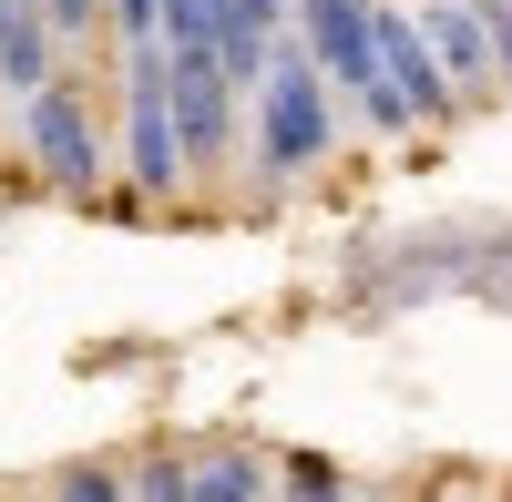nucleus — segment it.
Instances as JSON below:
<instances>
[{
    "instance_id": "obj_1",
    "label": "nucleus",
    "mask_w": 512,
    "mask_h": 502,
    "mask_svg": "<svg viewBox=\"0 0 512 502\" xmlns=\"http://www.w3.org/2000/svg\"><path fill=\"white\" fill-rule=\"evenodd\" d=\"M246 144H256V175L267 185L318 175L328 144H338V93H328V72L308 62L297 31L267 52V72H256V93H246Z\"/></svg>"
},
{
    "instance_id": "obj_2",
    "label": "nucleus",
    "mask_w": 512,
    "mask_h": 502,
    "mask_svg": "<svg viewBox=\"0 0 512 502\" xmlns=\"http://www.w3.org/2000/svg\"><path fill=\"white\" fill-rule=\"evenodd\" d=\"M185 144H175V93H164V41H123V195L175 205Z\"/></svg>"
},
{
    "instance_id": "obj_3",
    "label": "nucleus",
    "mask_w": 512,
    "mask_h": 502,
    "mask_svg": "<svg viewBox=\"0 0 512 502\" xmlns=\"http://www.w3.org/2000/svg\"><path fill=\"white\" fill-rule=\"evenodd\" d=\"M164 93H175V144H185V175H216L246 134V93L216 41H164Z\"/></svg>"
},
{
    "instance_id": "obj_4",
    "label": "nucleus",
    "mask_w": 512,
    "mask_h": 502,
    "mask_svg": "<svg viewBox=\"0 0 512 502\" xmlns=\"http://www.w3.org/2000/svg\"><path fill=\"white\" fill-rule=\"evenodd\" d=\"M21 154L41 164V185L52 195H93L103 185V123H93V82H82L72 62L41 82V93L21 103Z\"/></svg>"
},
{
    "instance_id": "obj_5",
    "label": "nucleus",
    "mask_w": 512,
    "mask_h": 502,
    "mask_svg": "<svg viewBox=\"0 0 512 502\" xmlns=\"http://www.w3.org/2000/svg\"><path fill=\"white\" fill-rule=\"evenodd\" d=\"M379 82H390V103H400V134H420V123H451V82L431 62V41H420V11L410 0H379Z\"/></svg>"
},
{
    "instance_id": "obj_6",
    "label": "nucleus",
    "mask_w": 512,
    "mask_h": 502,
    "mask_svg": "<svg viewBox=\"0 0 512 502\" xmlns=\"http://www.w3.org/2000/svg\"><path fill=\"white\" fill-rule=\"evenodd\" d=\"M420 41H431V62H441V82H451V103L502 93L492 31H482V11H472V0H420Z\"/></svg>"
},
{
    "instance_id": "obj_7",
    "label": "nucleus",
    "mask_w": 512,
    "mask_h": 502,
    "mask_svg": "<svg viewBox=\"0 0 512 502\" xmlns=\"http://www.w3.org/2000/svg\"><path fill=\"white\" fill-rule=\"evenodd\" d=\"M62 62H72V52H62L52 11H41V0H0V103H31Z\"/></svg>"
},
{
    "instance_id": "obj_8",
    "label": "nucleus",
    "mask_w": 512,
    "mask_h": 502,
    "mask_svg": "<svg viewBox=\"0 0 512 502\" xmlns=\"http://www.w3.org/2000/svg\"><path fill=\"white\" fill-rule=\"evenodd\" d=\"M62 502H134V482L103 472V462H82V472H62Z\"/></svg>"
},
{
    "instance_id": "obj_9",
    "label": "nucleus",
    "mask_w": 512,
    "mask_h": 502,
    "mask_svg": "<svg viewBox=\"0 0 512 502\" xmlns=\"http://www.w3.org/2000/svg\"><path fill=\"white\" fill-rule=\"evenodd\" d=\"M482 31H492V62H502V93H512V0H472Z\"/></svg>"
}]
</instances>
